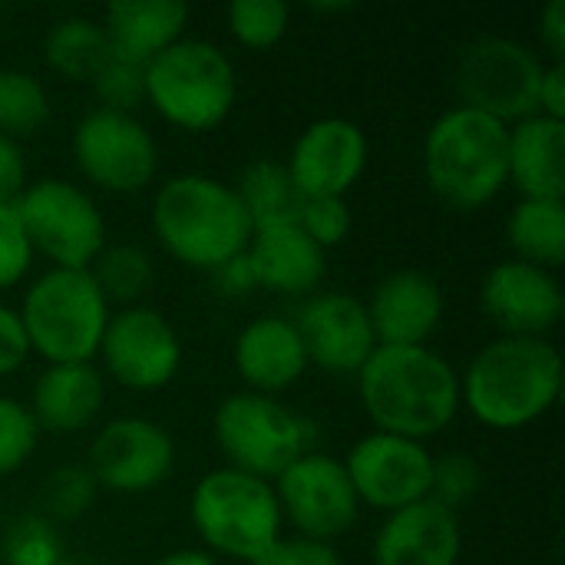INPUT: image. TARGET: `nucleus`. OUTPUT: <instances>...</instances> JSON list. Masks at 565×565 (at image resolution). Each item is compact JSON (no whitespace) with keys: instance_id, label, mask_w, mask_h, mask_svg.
I'll use <instances>...</instances> for the list:
<instances>
[{"instance_id":"8","label":"nucleus","mask_w":565,"mask_h":565,"mask_svg":"<svg viewBox=\"0 0 565 565\" xmlns=\"http://www.w3.org/2000/svg\"><path fill=\"white\" fill-rule=\"evenodd\" d=\"M212 440L222 467L275 480L288 463L311 450V420L281 397L235 391L212 414Z\"/></svg>"},{"instance_id":"6","label":"nucleus","mask_w":565,"mask_h":565,"mask_svg":"<svg viewBox=\"0 0 565 565\" xmlns=\"http://www.w3.org/2000/svg\"><path fill=\"white\" fill-rule=\"evenodd\" d=\"M189 520L202 550L215 559L225 556L255 565L275 540L285 536L275 487L232 467H215L195 483L189 497Z\"/></svg>"},{"instance_id":"32","label":"nucleus","mask_w":565,"mask_h":565,"mask_svg":"<svg viewBox=\"0 0 565 565\" xmlns=\"http://www.w3.org/2000/svg\"><path fill=\"white\" fill-rule=\"evenodd\" d=\"M228 33L248 50H268L285 40L291 26V7L285 0H235L225 10Z\"/></svg>"},{"instance_id":"45","label":"nucleus","mask_w":565,"mask_h":565,"mask_svg":"<svg viewBox=\"0 0 565 565\" xmlns=\"http://www.w3.org/2000/svg\"><path fill=\"white\" fill-rule=\"evenodd\" d=\"M152 565H222L215 556H209L205 550H172L166 556H159Z\"/></svg>"},{"instance_id":"3","label":"nucleus","mask_w":565,"mask_h":565,"mask_svg":"<svg viewBox=\"0 0 565 565\" xmlns=\"http://www.w3.org/2000/svg\"><path fill=\"white\" fill-rule=\"evenodd\" d=\"M149 225L169 258L212 275L252 242V222L232 182L205 172H175L159 182Z\"/></svg>"},{"instance_id":"34","label":"nucleus","mask_w":565,"mask_h":565,"mask_svg":"<svg viewBox=\"0 0 565 565\" xmlns=\"http://www.w3.org/2000/svg\"><path fill=\"white\" fill-rule=\"evenodd\" d=\"M63 559H66L63 536L40 513L20 516L3 536V563L7 565H60Z\"/></svg>"},{"instance_id":"26","label":"nucleus","mask_w":565,"mask_h":565,"mask_svg":"<svg viewBox=\"0 0 565 565\" xmlns=\"http://www.w3.org/2000/svg\"><path fill=\"white\" fill-rule=\"evenodd\" d=\"M513 258L556 271L565 262V199H520L507 215Z\"/></svg>"},{"instance_id":"13","label":"nucleus","mask_w":565,"mask_h":565,"mask_svg":"<svg viewBox=\"0 0 565 565\" xmlns=\"http://www.w3.org/2000/svg\"><path fill=\"white\" fill-rule=\"evenodd\" d=\"M175 440L152 417L126 414L106 420L89 444L86 470L96 487L119 497L152 493L175 473Z\"/></svg>"},{"instance_id":"10","label":"nucleus","mask_w":565,"mask_h":565,"mask_svg":"<svg viewBox=\"0 0 565 565\" xmlns=\"http://www.w3.org/2000/svg\"><path fill=\"white\" fill-rule=\"evenodd\" d=\"M546 60L533 46L513 36H477L463 46L454 86L460 106L487 113L507 126L536 116V93L543 79Z\"/></svg>"},{"instance_id":"1","label":"nucleus","mask_w":565,"mask_h":565,"mask_svg":"<svg viewBox=\"0 0 565 565\" xmlns=\"http://www.w3.org/2000/svg\"><path fill=\"white\" fill-rule=\"evenodd\" d=\"M374 430L427 444L460 414V371L430 344H377L354 374Z\"/></svg>"},{"instance_id":"4","label":"nucleus","mask_w":565,"mask_h":565,"mask_svg":"<svg viewBox=\"0 0 565 565\" xmlns=\"http://www.w3.org/2000/svg\"><path fill=\"white\" fill-rule=\"evenodd\" d=\"M420 166L437 199L460 212L483 209L510 185V126L457 103L430 122Z\"/></svg>"},{"instance_id":"19","label":"nucleus","mask_w":565,"mask_h":565,"mask_svg":"<svg viewBox=\"0 0 565 565\" xmlns=\"http://www.w3.org/2000/svg\"><path fill=\"white\" fill-rule=\"evenodd\" d=\"M364 308L377 344L411 348L430 344V338L440 331L447 301L434 275L420 268H397L374 285Z\"/></svg>"},{"instance_id":"17","label":"nucleus","mask_w":565,"mask_h":565,"mask_svg":"<svg viewBox=\"0 0 565 565\" xmlns=\"http://www.w3.org/2000/svg\"><path fill=\"white\" fill-rule=\"evenodd\" d=\"M480 308L510 338H546L565 311L556 271L503 258L480 281Z\"/></svg>"},{"instance_id":"20","label":"nucleus","mask_w":565,"mask_h":565,"mask_svg":"<svg viewBox=\"0 0 565 565\" xmlns=\"http://www.w3.org/2000/svg\"><path fill=\"white\" fill-rule=\"evenodd\" d=\"M463 553L460 516L430 497L387 513L371 540L374 565H457Z\"/></svg>"},{"instance_id":"15","label":"nucleus","mask_w":565,"mask_h":565,"mask_svg":"<svg viewBox=\"0 0 565 565\" xmlns=\"http://www.w3.org/2000/svg\"><path fill=\"white\" fill-rule=\"evenodd\" d=\"M341 463L361 510L367 507L387 516L430 497L434 454L420 440L371 430L351 444Z\"/></svg>"},{"instance_id":"24","label":"nucleus","mask_w":565,"mask_h":565,"mask_svg":"<svg viewBox=\"0 0 565 565\" xmlns=\"http://www.w3.org/2000/svg\"><path fill=\"white\" fill-rule=\"evenodd\" d=\"M565 122L526 116L510 126V185L520 199H565Z\"/></svg>"},{"instance_id":"27","label":"nucleus","mask_w":565,"mask_h":565,"mask_svg":"<svg viewBox=\"0 0 565 565\" xmlns=\"http://www.w3.org/2000/svg\"><path fill=\"white\" fill-rule=\"evenodd\" d=\"M109 40L96 17L70 13L56 20L43 36V60L46 66L70 79V83H89L96 70L109 60Z\"/></svg>"},{"instance_id":"5","label":"nucleus","mask_w":565,"mask_h":565,"mask_svg":"<svg viewBox=\"0 0 565 565\" xmlns=\"http://www.w3.org/2000/svg\"><path fill=\"white\" fill-rule=\"evenodd\" d=\"M238 99L232 56L205 36H182L146 63V103L182 132L222 126Z\"/></svg>"},{"instance_id":"11","label":"nucleus","mask_w":565,"mask_h":565,"mask_svg":"<svg viewBox=\"0 0 565 565\" xmlns=\"http://www.w3.org/2000/svg\"><path fill=\"white\" fill-rule=\"evenodd\" d=\"M70 152L79 175L113 195H136L159 172V142L136 113L89 109L70 136Z\"/></svg>"},{"instance_id":"38","label":"nucleus","mask_w":565,"mask_h":565,"mask_svg":"<svg viewBox=\"0 0 565 565\" xmlns=\"http://www.w3.org/2000/svg\"><path fill=\"white\" fill-rule=\"evenodd\" d=\"M33 248L20 225L17 205H0V291L17 288L33 268Z\"/></svg>"},{"instance_id":"33","label":"nucleus","mask_w":565,"mask_h":565,"mask_svg":"<svg viewBox=\"0 0 565 565\" xmlns=\"http://www.w3.org/2000/svg\"><path fill=\"white\" fill-rule=\"evenodd\" d=\"M483 490V467L473 454L450 450L434 457V477H430V500L447 507L460 516L463 507H470Z\"/></svg>"},{"instance_id":"29","label":"nucleus","mask_w":565,"mask_h":565,"mask_svg":"<svg viewBox=\"0 0 565 565\" xmlns=\"http://www.w3.org/2000/svg\"><path fill=\"white\" fill-rule=\"evenodd\" d=\"M86 271L93 275V281L103 291V298L109 301V308L142 305V298L156 278L152 255L136 242H106Z\"/></svg>"},{"instance_id":"14","label":"nucleus","mask_w":565,"mask_h":565,"mask_svg":"<svg viewBox=\"0 0 565 565\" xmlns=\"http://www.w3.org/2000/svg\"><path fill=\"white\" fill-rule=\"evenodd\" d=\"M271 487L281 520L295 530V536L334 543L348 530H354L361 516L358 493L338 457L308 450L295 463H288L271 480Z\"/></svg>"},{"instance_id":"44","label":"nucleus","mask_w":565,"mask_h":565,"mask_svg":"<svg viewBox=\"0 0 565 565\" xmlns=\"http://www.w3.org/2000/svg\"><path fill=\"white\" fill-rule=\"evenodd\" d=\"M209 278H212L215 291H218V295H225V298H242V295L255 291V275H252V268H248L245 252H242V255H235L232 262H225L222 268H215Z\"/></svg>"},{"instance_id":"18","label":"nucleus","mask_w":565,"mask_h":565,"mask_svg":"<svg viewBox=\"0 0 565 565\" xmlns=\"http://www.w3.org/2000/svg\"><path fill=\"white\" fill-rule=\"evenodd\" d=\"M291 321L308 351V364L338 377H354L377 348L364 301L348 291L308 295Z\"/></svg>"},{"instance_id":"16","label":"nucleus","mask_w":565,"mask_h":565,"mask_svg":"<svg viewBox=\"0 0 565 565\" xmlns=\"http://www.w3.org/2000/svg\"><path fill=\"white\" fill-rule=\"evenodd\" d=\"M367 156H371L367 136L354 119L321 116L298 132L285 159V169L295 189L301 192V199H315V195L348 199V192L361 182L367 169Z\"/></svg>"},{"instance_id":"30","label":"nucleus","mask_w":565,"mask_h":565,"mask_svg":"<svg viewBox=\"0 0 565 565\" xmlns=\"http://www.w3.org/2000/svg\"><path fill=\"white\" fill-rule=\"evenodd\" d=\"M50 116L53 103L43 79L20 66H0V136L20 142L36 136Z\"/></svg>"},{"instance_id":"28","label":"nucleus","mask_w":565,"mask_h":565,"mask_svg":"<svg viewBox=\"0 0 565 565\" xmlns=\"http://www.w3.org/2000/svg\"><path fill=\"white\" fill-rule=\"evenodd\" d=\"M235 195L252 222V228H271V225H291L298 222L301 192L295 189L285 162L275 159H255L238 172Z\"/></svg>"},{"instance_id":"12","label":"nucleus","mask_w":565,"mask_h":565,"mask_svg":"<svg viewBox=\"0 0 565 565\" xmlns=\"http://www.w3.org/2000/svg\"><path fill=\"white\" fill-rule=\"evenodd\" d=\"M96 367L126 391H162L182 367V338L175 324L146 301L113 308L96 351Z\"/></svg>"},{"instance_id":"22","label":"nucleus","mask_w":565,"mask_h":565,"mask_svg":"<svg viewBox=\"0 0 565 565\" xmlns=\"http://www.w3.org/2000/svg\"><path fill=\"white\" fill-rule=\"evenodd\" d=\"M106 404V377L96 361L79 364H43L30 387V414L40 434H83L89 430Z\"/></svg>"},{"instance_id":"9","label":"nucleus","mask_w":565,"mask_h":565,"mask_svg":"<svg viewBox=\"0 0 565 565\" xmlns=\"http://www.w3.org/2000/svg\"><path fill=\"white\" fill-rule=\"evenodd\" d=\"M13 205L33 255L46 258L50 268H89L109 242L99 202L70 179H30Z\"/></svg>"},{"instance_id":"36","label":"nucleus","mask_w":565,"mask_h":565,"mask_svg":"<svg viewBox=\"0 0 565 565\" xmlns=\"http://www.w3.org/2000/svg\"><path fill=\"white\" fill-rule=\"evenodd\" d=\"M89 83L103 109L136 113V106L146 103V63L109 53V60L96 70Z\"/></svg>"},{"instance_id":"37","label":"nucleus","mask_w":565,"mask_h":565,"mask_svg":"<svg viewBox=\"0 0 565 565\" xmlns=\"http://www.w3.org/2000/svg\"><path fill=\"white\" fill-rule=\"evenodd\" d=\"M298 228L324 252L338 248L348 242L351 228H354V212L348 199L338 195H315V199H301L298 209Z\"/></svg>"},{"instance_id":"25","label":"nucleus","mask_w":565,"mask_h":565,"mask_svg":"<svg viewBox=\"0 0 565 565\" xmlns=\"http://www.w3.org/2000/svg\"><path fill=\"white\" fill-rule=\"evenodd\" d=\"M103 30L116 56L149 63L185 36L189 3L182 0H113L103 10Z\"/></svg>"},{"instance_id":"23","label":"nucleus","mask_w":565,"mask_h":565,"mask_svg":"<svg viewBox=\"0 0 565 565\" xmlns=\"http://www.w3.org/2000/svg\"><path fill=\"white\" fill-rule=\"evenodd\" d=\"M245 258L255 275V288L285 298H308L321 291V281L328 275V252L318 248L298 228V222L255 228Z\"/></svg>"},{"instance_id":"35","label":"nucleus","mask_w":565,"mask_h":565,"mask_svg":"<svg viewBox=\"0 0 565 565\" xmlns=\"http://www.w3.org/2000/svg\"><path fill=\"white\" fill-rule=\"evenodd\" d=\"M40 427L26 407V401L0 394V480L13 477L30 463L40 444Z\"/></svg>"},{"instance_id":"2","label":"nucleus","mask_w":565,"mask_h":565,"mask_svg":"<svg viewBox=\"0 0 565 565\" xmlns=\"http://www.w3.org/2000/svg\"><path fill=\"white\" fill-rule=\"evenodd\" d=\"M563 377V354L550 338L500 334L463 367L460 407L487 430H526L556 407Z\"/></svg>"},{"instance_id":"40","label":"nucleus","mask_w":565,"mask_h":565,"mask_svg":"<svg viewBox=\"0 0 565 565\" xmlns=\"http://www.w3.org/2000/svg\"><path fill=\"white\" fill-rule=\"evenodd\" d=\"M30 361V341L17 308L0 301V381L17 374Z\"/></svg>"},{"instance_id":"21","label":"nucleus","mask_w":565,"mask_h":565,"mask_svg":"<svg viewBox=\"0 0 565 565\" xmlns=\"http://www.w3.org/2000/svg\"><path fill=\"white\" fill-rule=\"evenodd\" d=\"M232 364L245 391L278 397L308 374V351L291 318L258 315L248 321L232 344Z\"/></svg>"},{"instance_id":"46","label":"nucleus","mask_w":565,"mask_h":565,"mask_svg":"<svg viewBox=\"0 0 565 565\" xmlns=\"http://www.w3.org/2000/svg\"><path fill=\"white\" fill-rule=\"evenodd\" d=\"M354 3H315V10L318 13H344V10H351Z\"/></svg>"},{"instance_id":"43","label":"nucleus","mask_w":565,"mask_h":565,"mask_svg":"<svg viewBox=\"0 0 565 565\" xmlns=\"http://www.w3.org/2000/svg\"><path fill=\"white\" fill-rule=\"evenodd\" d=\"M536 113L550 116V119H563L565 122V66L563 63H550L543 70L540 79V93H536Z\"/></svg>"},{"instance_id":"39","label":"nucleus","mask_w":565,"mask_h":565,"mask_svg":"<svg viewBox=\"0 0 565 565\" xmlns=\"http://www.w3.org/2000/svg\"><path fill=\"white\" fill-rule=\"evenodd\" d=\"M255 565H344L334 543L308 536H281Z\"/></svg>"},{"instance_id":"42","label":"nucleus","mask_w":565,"mask_h":565,"mask_svg":"<svg viewBox=\"0 0 565 565\" xmlns=\"http://www.w3.org/2000/svg\"><path fill=\"white\" fill-rule=\"evenodd\" d=\"M540 46L546 50L550 63L565 60V0H550L540 10Z\"/></svg>"},{"instance_id":"7","label":"nucleus","mask_w":565,"mask_h":565,"mask_svg":"<svg viewBox=\"0 0 565 565\" xmlns=\"http://www.w3.org/2000/svg\"><path fill=\"white\" fill-rule=\"evenodd\" d=\"M17 315L30 354L43 364H79L96 361L113 308L86 268H46L26 285Z\"/></svg>"},{"instance_id":"41","label":"nucleus","mask_w":565,"mask_h":565,"mask_svg":"<svg viewBox=\"0 0 565 565\" xmlns=\"http://www.w3.org/2000/svg\"><path fill=\"white\" fill-rule=\"evenodd\" d=\"M30 185L26 152L17 139L0 136V205H13Z\"/></svg>"},{"instance_id":"31","label":"nucleus","mask_w":565,"mask_h":565,"mask_svg":"<svg viewBox=\"0 0 565 565\" xmlns=\"http://www.w3.org/2000/svg\"><path fill=\"white\" fill-rule=\"evenodd\" d=\"M96 493H99V487H96L93 473L86 470V463H63V467L50 470L40 487V503H43L40 516H46L53 526L73 523L93 510Z\"/></svg>"}]
</instances>
